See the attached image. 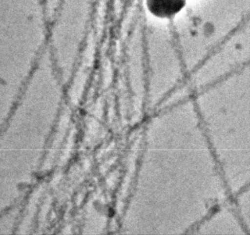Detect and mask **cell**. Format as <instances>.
<instances>
[{
	"label": "cell",
	"instance_id": "obj_1",
	"mask_svg": "<svg viewBox=\"0 0 250 235\" xmlns=\"http://www.w3.org/2000/svg\"><path fill=\"white\" fill-rule=\"evenodd\" d=\"M186 0H146L151 14L162 19L173 18L184 8Z\"/></svg>",
	"mask_w": 250,
	"mask_h": 235
}]
</instances>
